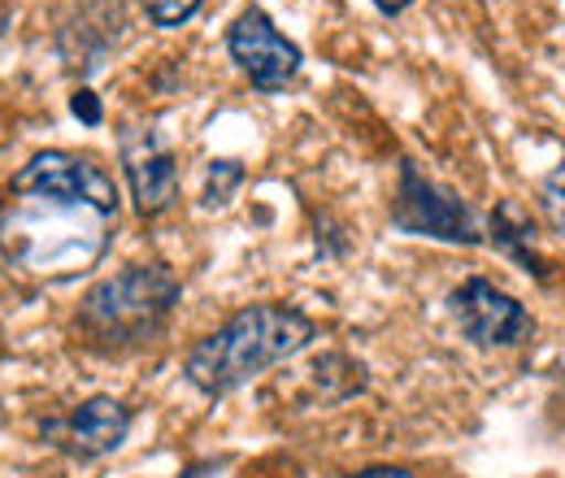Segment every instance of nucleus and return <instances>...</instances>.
I'll return each mask as SVG.
<instances>
[{"mask_svg": "<svg viewBox=\"0 0 565 478\" xmlns=\"http://www.w3.org/2000/svg\"><path fill=\"white\" fill-rule=\"evenodd\" d=\"M118 217L114 179L62 148L35 152L0 201V262L31 278H71L92 270L109 248Z\"/></svg>", "mask_w": 565, "mask_h": 478, "instance_id": "nucleus-1", "label": "nucleus"}, {"mask_svg": "<svg viewBox=\"0 0 565 478\" xmlns=\"http://www.w3.org/2000/svg\"><path fill=\"white\" fill-rule=\"evenodd\" d=\"M313 340V322L287 305H248L210 340L188 352V379L205 396H226L248 379L266 374Z\"/></svg>", "mask_w": 565, "mask_h": 478, "instance_id": "nucleus-2", "label": "nucleus"}, {"mask_svg": "<svg viewBox=\"0 0 565 478\" xmlns=\"http://www.w3.org/2000/svg\"><path fill=\"white\" fill-rule=\"evenodd\" d=\"M174 300H179V283L166 266H131L96 283L83 296L78 322L105 348H136L161 331Z\"/></svg>", "mask_w": 565, "mask_h": 478, "instance_id": "nucleus-3", "label": "nucleus"}, {"mask_svg": "<svg viewBox=\"0 0 565 478\" xmlns=\"http://www.w3.org/2000/svg\"><path fill=\"white\" fill-rule=\"evenodd\" d=\"M226 53H231L235 66L248 74V83L257 92H282L300 70V49L287 35H279V26L262 9H244L231 22Z\"/></svg>", "mask_w": 565, "mask_h": 478, "instance_id": "nucleus-4", "label": "nucleus"}, {"mask_svg": "<svg viewBox=\"0 0 565 478\" xmlns=\"http://www.w3.org/2000/svg\"><path fill=\"white\" fill-rule=\"evenodd\" d=\"M392 222L409 235H435V240H448V244H475L479 240V226H475L470 209L461 205L452 192L423 179L418 166L401 170V196H396Z\"/></svg>", "mask_w": 565, "mask_h": 478, "instance_id": "nucleus-5", "label": "nucleus"}, {"mask_svg": "<svg viewBox=\"0 0 565 478\" xmlns=\"http://www.w3.org/2000/svg\"><path fill=\"white\" fill-rule=\"evenodd\" d=\"M452 314L461 322V331L483 348H495V343H522L535 322L531 314L509 296L500 291L488 278H466L457 291H452Z\"/></svg>", "mask_w": 565, "mask_h": 478, "instance_id": "nucleus-6", "label": "nucleus"}, {"mask_svg": "<svg viewBox=\"0 0 565 478\" xmlns=\"http://www.w3.org/2000/svg\"><path fill=\"white\" fill-rule=\"evenodd\" d=\"M122 166H127V179H131V196L140 213H166L179 196V166H174V152L161 144L157 136L143 131L140 139H127L122 148Z\"/></svg>", "mask_w": 565, "mask_h": 478, "instance_id": "nucleus-7", "label": "nucleus"}, {"mask_svg": "<svg viewBox=\"0 0 565 478\" xmlns=\"http://www.w3.org/2000/svg\"><path fill=\"white\" fill-rule=\"evenodd\" d=\"M127 431H131V413L109 396H92L66 417L62 439L78 457H105L127 439Z\"/></svg>", "mask_w": 565, "mask_h": 478, "instance_id": "nucleus-8", "label": "nucleus"}, {"mask_svg": "<svg viewBox=\"0 0 565 478\" xmlns=\"http://www.w3.org/2000/svg\"><path fill=\"white\" fill-rule=\"evenodd\" d=\"M492 235L504 244V248H509V253H513V257H518V262H526V266L535 262V257H531V235H535V222H531L522 209L513 205V201H504V205L495 209Z\"/></svg>", "mask_w": 565, "mask_h": 478, "instance_id": "nucleus-9", "label": "nucleus"}, {"mask_svg": "<svg viewBox=\"0 0 565 478\" xmlns=\"http://www.w3.org/2000/svg\"><path fill=\"white\" fill-rule=\"evenodd\" d=\"M544 213L557 226V235H565V157L553 166V174L544 179Z\"/></svg>", "mask_w": 565, "mask_h": 478, "instance_id": "nucleus-10", "label": "nucleus"}, {"mask_svg": "<svg viewBox=\"0 0 565 478\" xmlns=\"http://www.w3.org/2000/svg\"><path fill=\"white\" fill-rule=\"evenodd\" d=\"M143 4H148V18L157 26H183L205 0H143Z\"/></svg>", "mask_w": 565, "mask_h": 478, "instance_id": "nucleus-11", "label": "nucleus"}, {"mask_svg": "<svg viewBox=\"0 0 565 478\" xmlns=\"http://www.w3.org/2000/svg\"><path fill=\"white\" fill-rule=\"evenodd\" d=\"M71 109H74V118H83L87 127H96V123H100V100H96L92 92H74Z\"/></svg>", "mask_w": 565, "mask_h": 478, "instance_id": "nucleus-12", "label": "nucleus"}, {"mask_svg": "<svg viewBox=\"0 0 565 478\" xmlns=\"http://www.w3.org/2000/svg\"><path fill=\"white\" fill-rule=\"evenodd\" d=\"M353 478H414L409 470H401V466H374V470H361Z\"/></svg>", "mask_w": 565, "mask_h": 478, "instance_id": "nucleus-13", "label": "nucleus"}, {"mask_svg": "<svg viewBox=\"0 0 565 478\" xmlns=\"http://www.w3.org/2000/svg\"><path fill=\"white\" fill-rule=\"evenodd\" d=\"M374 4H379L383 13H401V9H409L414 0H374Z\"/></svg>", "mask_w": 565, "mask_h": 478, "instance_id": "nucleus-14", "label": "nucleus"}]
</instances>
